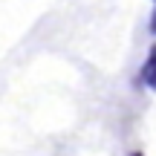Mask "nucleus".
Listing matches in <instances>:
<instances>
[{"label": "nucleus", "mask_w": 156, "mask_h": 156, "mask_svg": "<svg viewBox=\"0 0 156 156\" xmlns=\"http://www.w3.org/2000/svg\"><path fill=\"white\" fill-rule=\"evenodd\" d=\"M142 81H145L151 90H156V46L147 52L145 64H142Z\"/></svg>", "instance_id": "1"}, {"label": "nucleus", "mask_w": 156, "mask_h": 156, "mask_svg": "<svg viewBox=\"0 0 156 156\" xmlns=\"http://www.w3.org/2000/svg\"><path fill=\"white\" fill-rule=\"evenodd\" d=\"M147 29H151V35L156 38V9H153V15H151V26H147Z\"/></svg>", "instance_id": "2"}]
</instances>
